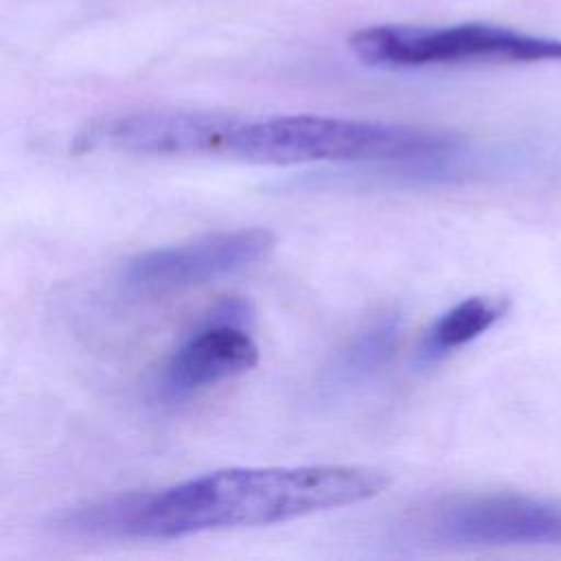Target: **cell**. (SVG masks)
Instances as JSON below:
<instances>
[{"mask_svg":"<svg viewBox=\"0 0 561 561\" xmlns=\"http://www.w3.org/2000/svg\"><path fill=\"white\" fill-rule=\"evenodd\" d=\"M348 44L357 59L377 68L561 61V39L482 22L451 26L379 24L357 31Z\"/></svg>","mask_w":561,"mask_h":561,"instance_id":"obj_3","label":"cell"},{"mask_svg":"<svg viewBox=\"0 0 561 561\" xmlns=\"http://www.w3.org/2000/svg\"><path fill=\"white\" fill-rule=\"evenodd\" d=\"M228 156L252 164L373 162L447 175L469 160L462 140L412 125L320 114H285L239 121Z\"/></svg>","mask_w":561,"mask_h":561,"instance_id":"obj_2","label":"cell"},{"mask_svg":"<svg viewBox=\"0 0 561 561\" xmlns=\"http://www.w3.org/2000/svg\"><path fill=\"white\" fill-rule=\"evenodd\" d=\"M241 118L202 110H140L90 121L72 140V153L228 156Z\"/></svg>","mask_w":561,"mask_h":561,"instance_id":"obj_5","label":"cell"},{"mask_svg":"<svg viewBox=\"0 0 561 561\" xmlns=\"http://www.w3.org/2000/svg\"><path fill=\"white\" fill-rule=\"evenodd\" d=\"M401 333V318L397 313H381L368 322L340 353L335 364V379L355 383L370 379L392 357Z\"/></svg>","mask_w":561,"mask_h":561,"instance_id":"obj_9","label":"cell"},{"mask_svg":"<svg viewBox=\"0 0 561 561\" xmlns=\"http://www.w3.org/2000/svg\"><path fill=\"white\" fill-rule=\"evenodd\" d=\"M274 248L267 228H239L204 234L184 243L156 248L127 261L125 285L142 294L193 287L254 265Z\"/></svg>","mask_w":561,"mask_h":561,"instance_id":"obj_6","label":"cell"},{"mask_svg":"<svg viewBox=\"0 0 561 561\" xmlns=\"http://www.w3.org/2000/svg\"><path fill=\"white\" fill-rule=\"evenodd\" d=\"M250 316V305L241 298L219 302L206 324L164 362L158 379L160 394L182 399L252 370L259 364V346L243 329Z\"/></svg>","mask_w":561,"mask_h":561,"instance_id":"obj_7","label":"cell"},{"mask_svg":"<svg viewBox=\"0 0 561 561\" xmlns=\"http://www.w3.org/2000/svg\"><path fill=\"white\" fill-rule=\"evenodd\" d=\"M504 309L506 305L502 300L486 296H471L456 302L430 327L421 344V355L425 359H436L473 342L502 318Z\"/></svg>","mask_w":561,"mask_h":561,"instance_id":"obj_8","label":"cell"},{"mask_svg":"<svg viewBox=\"0 0 561 561\" xmlns=\"http://www.w3.org/2000/svg\"><path fill=\"white\" fill-rule=\"evenodd\" d=\"M414 526L445 546H561V502L519 493L460 495L434 504Z\"/></svg>","mask_w":561,"mask_h":561,"instance_id":"obj_4","label":"cell"},{"mask_svg":"<svg viewBox=\"0 0 561 561\" xmlns=\"http://www.w3.org/2000/svg\"><path fill=\"white\" fill-rule=\"evenodd\" d=\"M388 484L386 471L362 465L232 467L72 508L57 519V528L92 539H180L359 504Z\"/></svg>","mask_w":561,"mask_h":561,"instance_id":"obj_1","label":"cell"}]
</instances>
